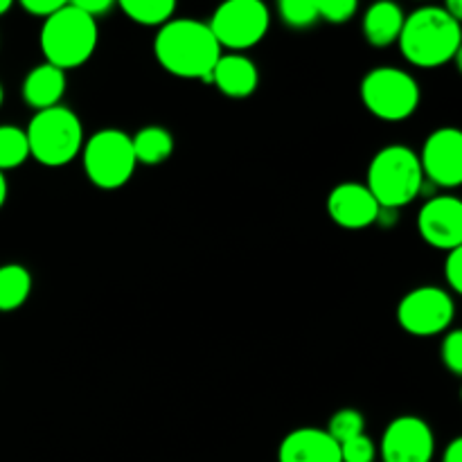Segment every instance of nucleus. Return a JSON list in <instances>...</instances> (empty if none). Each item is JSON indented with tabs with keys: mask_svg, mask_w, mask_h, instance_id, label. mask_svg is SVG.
<instances>
[{
	"mask_svg": "<svg viewBox=\"0 0 462 462\" xmlns=\"http://www.w3.org/2000/svg\"><path fill=\"white\" fill-rule=\"evenodd\" d=\"M153 52L158 63L171 75L210 81L212 68L221 59V45L208 23L179 18L161 27L153 41Z\"/></svg>",
	"mask_w": 462,
	"mask_h": 462,
	"instance_id": "f257e3e1",
	"label": "nucleus"
},
{
	"mask_svg": "<svg viewBox=\"0 0 462 462\" xmlns=\"http://www.w3.org/2000/svg\"><path fill=\"white\" fill-rule=\"evenodd\" d=\"M400 48L406 61L418 68H438L458 57L462 43L460 21L451 18L445 7L415 9L404 21Z\"/></svg>",
	"mask_w": 462,
	"mask_h": 462,
	"instance_id": "f03ea898",
	"label": "nucleus"
},
{
	"mask_svg": "<svg viewBox=\"0 0 462 462\" xmlns=\"http://www.w3.org/2000/svg\"><path fill=\"white\" fill-rule=\"evenodd\" d=\"M95 48L97 21L72 3H66L59 12L45 18L41 27V50L45 54V63L63 72L88 61Z\"/></svg>",
	"mask_w": 462,
	"mask_h": 462,
	"instance_id": "7ed1b4c3",
	"label": "nucleus"
},
{
	"mask_svg": "<svg viewBox=\"0 0 462 462\" xmlns=\"http://www.w3.org/2000/svg\"><path fill=\"white\" fill-rule=\"evenodd\" d=\"M422 183L424 174L418 153L404 144H391L374 153L365 188L382 210H397L418 197Z\"/></svg>",
	"mask_w": 462,
	"mask_h": 462,
	"instance_id": "20e7f679",
	"label": "nucleus"
},
{
	"mask_svg": "<svg viewBox=\"0 0 462 462\" xmlns=\"http://www.w3.org/2000/svg\"><path fill=\"white\" fill-rule=\"evenodd\" d=\"M30 156L45 167L68 165L84 147V129L70 108L52 106L36 111L25 129Z\"/></svg>",
	"mask_w": 462,
	"mask_h": 462,
	"instance_id": "39448f33",
	"label": "nucleus"
},
{
	"mask_svg": "<svg viewBox=\"0 0 462 462\" xmlns=\"http://www.w3.org/2000/svg\"><path fill=\"white\" fill-rule=\"evenodd\" d=\"M131 135L120 129H102L84 144V170L90 183L102 189H117L129 183L135 171Z\"/></svg>",
	"mask_w": 462,
	"mask_h": 462,
	"instance_id": "423d86ee",
	"label": "nucleus"
},
{
	"mask_svg": "<svg viewBox=\"0 0 462 462\" xmlns=\"http://www.w3.org/2000/svg\"><path fill=\"white\" fill-rule=\"evenodd\" d=\"M361 99L379 120L400 122L415 113L420 104V86L400 68H374L361 81Z\"/></svg>",
	"mask_w": 462,
	"mask_h": 462,
	"instance_id": "0eeeda50",
	"label": "nucleus"
},
{
	"mask_svg": "<svg viewBox=\"0 0 462 462\" xmlns=\"http://www.w3.org/2000/svg\"><path fill=\"white\" fill-rule=\"evenodd\" d=\"M271 25V14L260 0H228L212 14L210 32L221 48L246 50L260 43Z\"/></svg>",
	"mask_w": 462,
	"mask_h": 462,
	"instance_id": "6e6552de",
	"label": "nucleus"
},
{
	"mask_svg": "<svg viewBox=\"0 0 462 462\" xmlns=\"http://www.w3.org/2000/svg\"><path fill=\"white\" fill-rule=\"evenodd\" d=\"M397 320L413 337H436L454 320V300L440 287H418L402 298Z\"/></svg>",
	"mask_w": 462,
	"mask_h": 462,
	"instance_id": "1a4fd4ad",
	"label": "nucleus"
},
{
	"mask_svg": "<svg viewBox=\"0 0 462 462\" xmlns=\"http://www.w3.org/2000/svg\"><path fill=\"white\" fill-rule=\"evenodd\" d=\"M433 451H436V440L431 427L415 415H402L393 420L383 431V462H431Z\"/></svg>",
	"mask_w": 462,
	"mask_h": 462,
	"instance_id": "9d476101",
	"label": "nucleus"
},
{
	"mask_svg": "<svg viewBox=\"0 0 462 462\" xmlns=\"http://www.w3.org/2000/svg\"><path fill=\"white\" fill-rule=\"evenodd\" d=\"M418 158L422 174L440 188H458L462 183V134L454 126L433 131Z\"/></svg>",
	"mask_w": 462,
	"mask_h": 462,
	"instance_id": "9b49d317",
	"label": "nucleus"
},
{
	"mask_svg": "<svg viewBox=\"0 0 462 462\" xmlns=\"http://www.w3.org/2000/svg\"><path fill=\"white\" fill-rule=\"evenodd\" d=\"M418 230L427 244L440 251L462 246V201L456 197H436L424 203L418 215Z\"/></svg>",
	"mask_w": 462,
	"mask_h": 462,
	"instance_id": "f8f14e48",
	"label": "nucleus"
},
{
	"mask_svg": "<svg viewBox=\"0 0 462 462\" xmlns=\"http://www.w3.org/2000/svg\"><path fill=\"white\" fill-rule=\"evenodd\" d=\"M328 212L334 224L347 230H361L373 226L382 215L370 189L361 183H341L329 192Z\"/></svg>",
	"mask_w": 462,
	"mask_h": 462,
	"instance_id": "ddd939ff",
	"label": "nucleus"
},
{
	"mask_svg": "<svg viewBox=\"0 0 462 462\" xmlns=\"http://www.w3.org/2000/svg\"><path fill=\"white\" fill-rule=\"evenodd\" d=\"M280 462H341V447L320 429H296L280 445Z\"/></svg>",
	"mask_w": 462,
	"mask_h": 462,
	"instance_id": "4468645a",
	"label": "nucleus"
},
{
	"mask_svg": "<svg viewBox=\"0 0 462 462\" xmlns=\"http://www.w3.org/2000/svg\"><path fill=\"white\" fill-rule=\"evenodd\" d=\"M210 81L228 97L242 99L255 93L260 75L251 59L242 57V54H228V57L221 54L217 66L212 68Z\"/></svg>",
	"mask_w": 462,
	"mask_h": 462,
	"instance_id": "2eb2a0df",
	"label": "nucleus"
},
{
	"mask_svg": "<svg viewBox=\"0 0 462 462\" xmlns=\"http://www.w3.org/2000/svg\"><path fill=\"white\" fill-rule=\"evenodd\" d=\"M66 90V72L50 63L32 68L30 75L23 81V99L36 111L59 106V99Z\"/></svg>",
	"mask_w": 462,
	"mask_h": 462,
	"instance_id": "dca6fc26",
	"label": "nucleus"
},
{
	"mask_svg": "<svg viewBox=\"0 0 462 462\" xmlns=\"http://www.w3.org/2000/svg\"><path fill=\"white\" fill-rule=\"evenodd\" d=\"M404 12L395 3H377L365 12L364 36L374 48H386L395 43L404 27Z\"/></svg>",
	"mask_w": 462,
	"mask_h": 462,
	"instance_id": "f3484780",
	"label": "nucleus"
},
{
	"mask_svg": "<svg viewBox=\"0 0 462 462\" xmlns=\"http://www.w3.org/2000/svg\"><path fill=\"white\" fill-rule=\"evenodd\" d=\"M135 162L143 165H161L174 152V138L162 126H144L131 138Z\"/></svg>",
	"mask_w": 462,
	"mask_h": 462,
	"instance_id": "a211bd4d",
	"label": "nucleus"
},
{
	"mask_svg": "<svg viewBox=\"0 0 462 462\" xmlns=\"http://www.w3.org/2000/svg\"><path fill=\"white\" fill-rule=\"evenodd\" d=\"M32 293V275L21 264L0 266V311H14L25 305Z\"/></svg>",
	"mask_w": 462,
	"mask_h": 462,
	"instance_id": "6ab92c4d",
	"label": "nucleus"
},
{
	"mask_svg": "<svg viewBox=\"0 0 462 462\" xmlns=\"http://www.w3.org/2000/svg\"><path fill=\"white\" fill-rule=\"evenodd\" d=\"M120 7L131 21L144 27H162L176 12L174 0H122Z\"/></svg>",
	"mask_w": 462,
	"mask_h": 462,
	"instance_id": "aec40b11",
	"label": "nucleus"
},
{
	"mask_svg": "<svg viewBox=\"0 0 462 462\" xmlns=\"http://www.w3.org/2000/svg\"><path fill=\"white\" fill-rule=\"evenodd\" d=\"M30 158V144H27L25 129L14 125L0 126V171L16 170Z\"/></svg>",
	"mask_w": 462,
	"mask_h": 462,
	"instance_id": "412c9836",
	"label": "nucleus"
},
{
	"mask_svg": "<svg viewBox=\"0 0 462 462\" xmlns=\"http://www.w3.org/2000/svg\"><path fill=\"white\" fill-rule=\"evenodd\" d=\"M364 427H365L364 415H361L359 411L343 409V411H337V413L332 415L328 433L332 440H337L338 445H343V442L352 440V438L364 436Z\"/></svg>",
	"mask_w": 462,
	"mask_h": 462,
	"instance_id": "4be33fe9",
	"label": "nucleus"
},
{
	"mask_svg": "<svg viewBox=\"0 0 462 462\" xmlns=\"http://www.w3.org/2000/svg\"><path fill=\"white\" fill-rule=\"evenodd\" d=\"M280 14L287 25L298 27H310L319 21V12H316V0H282L280 3Z\"/></svg>",
	"mask_w": 462,
	"mask_h": 462,
	"instance_id": "5701e85b",
	"label": "nucleus"
},
{
	"mask_svg": "<svg viewBox=\"0 0 462 462\" xmlns=\"http://www.w3.org/2000/svg\"><path fill=\"white\" fill-rule=\"evenodd\" d=\"M359 5L355 0H316L319 18L328 23H347L356 14Z\"/></svg>",
	"mask_w": 462,
	"mask_h": 462,
	"instance_id": "b1692460",
	"label": "nucleus"
},
{
	"mask_svg": "<svg viewBox=\"0 0 462 462\" xmlns=\"http://www.w3.org/2000/svg\"><path fill=\"white\" fill-rule=\"evenodd\" d=\"M338 447H341V462H374L377 456L374 442L368 436H356Z\"/></svg>",
	"mask_w": 462,
	"mask_h": 462,
	"instance_id": "393cba45",
	"label": "nucleus"
},
{
	"mask_svg": "<svg viewBox=\"0 0 462 462\" xmlns=\"http://www.w3.org/2000/svg\"><path fill=\"white\" fill-rule=\"evenodd\" d=\"M442 361L454 374H462V332L454 329L442 343Z\"/></svg>",
	"mask_w": 462,
	"mask_h": 462,
	"instance_id": "a878e982",
	"label": "nucleus"
},
{
	"mask_svg": "<svg viewBox=\"0 0 462 462\" xmlns=\"http://www.w3.org/2000/svg\"><path fill=\"white\" fill-rule=\"evenodd\" d=\"M445 278L456 293L462 291V246L449 251L445 262Z\"/></svg>",
	"mask_w": 462,
	"mask_h": 462,
	"instance_id": "bb28decb",
	"label": "nucleus"
},
{
	"mask_svg": "<svg viewBox=\"0 0 462 462\" xmlns=\"http://www.w3.org/2000/svg\"><path fill=\"white\" fill-rule=\"evenodd\" d=\"M21 5L25 12L34 14V16L50 18L54 12H59V9H61L66 3H61V0H23Z\"/></svg>",
	"mask_w": 462,
	"mask_h": 462,
	"instance_id": "cd10ccee",
	"label": "nucleus"
},
{
	"mask_svg": "<svg viewBox=\"0 0 462 462\" xmlns=\"http://www.w3.org/2000/svg\"><path fill=\"white\" fill-rule=\"evenodd\" d=\"M75 7H79L81 12L88 14L90 18H95L97 21V16H102V14H106L108 9H111V0H75Z\"/></svg>",
	"mask_w": 462,
	"mask_h": 462,
	"instance_id": "c85d7f7f",
	"label": "nucleus"
},
{
	"mask_svg": "<svg viewBox=\"0 0 462 462\" xmlns=\"http://www.w3.org/2000/svg\"><path fill=\"white\" fill-rule=\"evenodd\" d=\"M442 462H462V440L460 438H456V440L449 442Z\"/></svg>",
	"mask_w": 462,
	"mask_h": 462,
	"instance_id": "c756f323",
	"label": "nucleus"
},
{
	"mask_svg": "<svg viewBox=\"0 0 462 462\" xmlns=\"http://www.w3.org/2000/svg\"><path fill=\"white\" fill-rule=\"evenodd\" d=\"M5 199H7V180H5V174L0 171V208H3Z\"/></svg>",
	"mask_w": 462,
	"mask_h": 462,
	"instance_id": "7c9ffc66",
	"label": "nucleus"
},
{
	"mask_svg": "<svg viewBox=\"0 0 462 462\" xmlns=\"http://www.w3.org/2000/svg\"><path fill=\"white\" fill-rule=\"evenodd\" d=\"M9 7H12V3H9V0H0V16H3L5 12H9Z\"/></svg>",
	"mask_w": 462,
	"mask_h": 462,
	"instance_id": "2f4dec72",
	"label": "nucleus"
},
{
	"mask_svg": "<svg viewBox=\"0 0 462 462\" xmlns=\"http://www.w3.org/2000/svg\"><path fill=\"white\" fill-rule=\"evenodd\" d=\"M3 97H5V93H3V86H0V104H3Z\"/></svg>",
	"mask_w": 462,
	"mask_h": 462,
	"instance_id": "473e14b6",
	"label": "nucleus"
}]
</instances>
